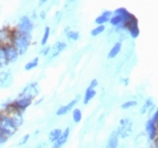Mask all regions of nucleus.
I'll return each instance as SVG.
<instances>
[{
    "label": "nucleus",
    "instance_id": "5701e85b",
    "mask_svg": "<svg viewBox=\"0 0 158 148\" xmlns=\"http://www.w3.org/2000/svg\"><path fill=\"white\" fill-rule=\"evenodd\" d=\"M37 65H39V58H34L33 60H31L30 62L26 63L25 69H26V70H32V69H34V68H36Z\"/></svg>",
    "mask_w": 158,
    "mask_h": 148
},
{
    "label": "nucleus",
    "instance_id": "4468645a",
    "mask_svg": "<svg viewBox=\"0 0 158 148\" xmlns=\"http://www.w3.org/2000/svg\"><path fill=\"white\" fill-rule=\"evenodd\" d=\"M118 130H113L111 132V135L109 137V140H107V144H106L105 148H118Z\"/></svg>",
    "mask_w": 158,
    "mask_h": 148
},
{
    "label": "nucleus",
    "instance_id": "0eeeda50",
    "mask_svg": "<svg viewBox=\"0 0 158 148\" xmlns=\"http://www.w3.org/2000/svg\"><path fill=\"white\" fill-rule=\"evenodd\" d=\"M13 75L10 71H1L0 73V87L7 88L13 84Z\"/></svg>",
    "mask_w": 158,
    "mask_h": 148
},
{
    "label": "nucleus",
    "instance_id": "f704fd0d",
    "mask_svg": "<svg viewBox=\"0 0 158 148\" xmlns=\"http://www.w3.org/2000/svg\"><path fill=\"white\" fill-rule=\"evenodd\" d=\"M97 85H98V82H97L96 79H93L92 82H90V85H89V88L94 89L95 87H97Z\"/></svg>",
    "mask_w": 158,
    "mask_h": 148
},
{
    "label": "nucleus",
    "instance_id": "9d476101",
    "mask_svg": "<svg viewBox=\"0 0 158 148\" xmlns=\"http://www.w3.org/2000/svg\"><path fill=\"white\" fill-rule=\"evenodd\" d=\"M146 132L148 135V138L150 140H155L157 138V125L149 119L148 121L146 122Z\"/></svg>",
    "mask_w": 158,
    "mask_h": 148
},
{
    "label": "nucleus",
    "instance_id": "c85d7f7f",
    "mask_svg": "<svg viewBox=\"0 0 158 148\" xmlns=\"http://www.w3.org/2000/svg\"><path fill=\"white\" fill-rule=\"evenodd\" d=\"M135 105H137V101H128V102L123 103L121 108L122 109H130V108H133Z\"/></svg>",
    "mask_w": 158,
    "mask_h": 148
},
{
    "label": "nucleus",
    "instance_id": "473e14b6",
    "mask_svg": "<svg viewBox=\"0 0 158 148\" xmlns=\"http://www.w3.org/2000/svg\"><path fill=\"white\" fill-rule=\"evenodd\" d=\"M150 120H152V121L154 122V123H155L156 125H158V112L157 111H155V113L152 114V116L150 118Z\"/></svg>",
    "mask_w": 158,
    "mask_h": 148
},
{
    "label": "nucleus",
    "instance_id": "2f4dec72",
    "mask_svg": "<svg viewBox=\"0 0 158 148\" xmlns=\"http://www.w3.org/2000/svg\"><path fill=\"white\" fill-rule=\"evenodd\" d=\"M28 139H30V135H25L23 137V138L20 139L19 140V142H18V145L19 146H23V145H25L27 142H28Z\"/></svg>",
    "mask_w": 158,
    "mask_h": 148
},
{
    "label": "nucleus",
    "instance_id": "4be33fe9",
    "mask_svg": "<svg viewBox=\"0 0 158 148\" xmlns=\"http://www.w3.org/2000/svg\"><path fill=\"white\" fill-rule=\"evenodd\" d=\"M50 33H51V28L49 26H45L44 28V34H43V37H42V46H45L46 43H48V40H49V36H50Z\"/></svg>",
    "mask_w": 158,
    "mask_h": 148
},
{
    "label": "nucleus",
    "instance_id": "c756f323",
    "mask_svg": "<svg viewBox=\"0 0 158 148\" xmlns=\"http://www.w3.org/2000/svg\"><path fill=\"white\" fill-rule=\"evenodd\" d=\"M128 13V10L125 9V8H118V9L114 10V15H118V16H124L125 14Z\"/></svg>",
    "mask_w": 158,
    "mask_h": 148
},
{
    "label": "nucleus",
    "instance_id": "ddd939ff",
    "mask_svg": "<svg viewBox=\"0 0 158 148\" xmlns=\"http://www.w3.org/2000/svg\"><path fill=\"white\" fill-rule=\"evenodd\" d=\"M80 99L79 96H77L76 99H73L70 103H68L67 105H64V106H61V108H59L58 109V111H56V115H64V114H67L68 112L70 111V110H73V108H75V105L77 104V102H78V99Z\"/></svg>",
    "mask_w": 158,
    "mask_h": 148
},
{
    "label": "nucleus",
    "instance_id": "4c0bfd02",
    "mask_svg": "<svg viewBox=\"0 0 158 148\" xmlns=\"http://www.w3.org/2000/svg\"><path fill=\"white\" fill-rule=\"evenodd\" d=\"M46 2V1H45V0H43V1H40V5H44V3H45Z\"/></svg>",
    "mask_w": 158,
    "mask_h": 148
},
{
    "label": "nucleus",
    "instance_id": "1a4fd4ad",
    "mask_svg": "<svg viewBox=\"0 0 158 148\" xmlns=\"http://www.w3.org/2000/svg\"><path fill=\"white\" fill-rule=\"evenodd\" d=\"M13 104H14V106L18 110V111L23 112V111H25V110H26L31 104H32V99H28V97H19V99H16Z\"/></svg>",
    "mask_w": 158,
    "mask_h": 148
},
{
    "label": "nucleus",
    "instance_id": "e433bc0d",
    "mask_svg": "<svg viewBox=\"0 0 158 148\" xmlns=\"http://www.w3.org/2000/svg\"><path fill=\"white\" fill-rule=\"evenodd\" d=\"M45 147H46V145L44 144V142H42V144H40V145L37 146L36 148H45Z\"/></svg>",
    "mask_w": 158,
    "mask_h": 148
},
{
    "label": "nucleus",
    "instance_id": "aec40b11",
    "mask_svg": "<svg viewBox=\"0 0 158 148\" xmlns=\"http://www.w3.org/2000/svg\"><path fill=\"white\" fill-rule=\"evenodd\" d=\"M7 65H8V61H7L6 53H5V46L0 45V68L6 67Z\"/></svg>",
    "mask_w": 158,
    "mask_h": 148
},
{
    "label": "nucleus",
    "instance_id": "a878e982",
    "mask_svg": "<svg viewBox=\"0 0 158 148\" xmlns=\"http://www.w3.org/2000/svg\"><path fill=\"white\" fill-rule=\"evenodd\" d=\"M67 37L73 41H77L79 39V33L77 31H68L67 30Z\"/></svg>",
    "mask_w": 158,
    "mask_h": 148
},
{
    "label": "nucleus",
    "instance_id": "cd10ccee",
    "mask_svg": "<svg viewBox=\"0 0 158 148\" xmlns=\"http://www.w3.org/2000/svg\"><path fill=\"white\" fill-rule=\"evenodd\" d=\"M110 20V18H107V17L103 16V15H101V16H98L97 18L95 19V23L97 24V25H104V24H106L107 22Z\"/></svg>",
    "mask_w": 158,
    "mask_h": 148
},
{
    "label": "nucleus",
    "instance_id": "72a5a7b5",
    "mask_svg": "<svg viewBox=\"0 0 158 148\" xmlns=\"http://www.w3.org/2000/svg\"><path fill=\"white\" fill-rule=\"evenodd\" d=\"M8 140V137L7 136H5L2 133V132L0 131V145H2V144H5V142Z\"/></svg>",
    "mask_w": 158,
    "mask_h": 148
},
{
    "label": "nucleus",
    "instance_id": "7ed1b4c3",
    "mask_svg": "<svg viewBox=\"0 0 158 148\" xmlns=\"http://www.w3.org/2000/svg\"><path fill=\"white\" fill-rule=\"evenodd\" d=\"M6 113H3V114H6L8 118L11 120L14 125H16V127H19V125H23L24 122V119H23V114H22V112L18 111V110L14 106V104H9V105H7V108L5 109Z\"/></svg>",
    "mask_w": 158,
    "mask_h": 148
},
{
    "label": "nucleus",
    "instance_id": "a211bd4d",
    "mask_svg": "<svg viewBox=\"0 0 158 148\" xmlns=\"http://www.w3.org/2000/svg\"><path fill=\"white\" fill-rule=\"evenodd\" d=\"M96 95V91L95 89H92V88H87L86 89V93H85V96H84V104H88V102L92 101V99H94Z\"/></svg>",
    "mask_w": 158,
    "mask_h": 148
},
{
    "label": "nucleus",
    "instance_id": "b1692460",
    "mask_svg": "<svg viewBox=\"0 0 158 148\" xmlns=\"http://www.w3.org/2000/svg\"><path fill=\"white\" fill-rule=\"evenodd\" d=\"M81 111L79 109H75L73 111V121L76 122V123H79V122L81 121Z\"/></svg>",
    "mask_w": 158,
    "mask_h": 148
},
{
    "label": "nucleus",
    "instance_id": "39448f33",
    "mask_svg": "<svg viewBox=\"0 0 158 148\" xmlns=\"http://www.w3.org/2000/svg\"><path fill=\"white\" fill-rule=\"evenodd\" d=\"M118 132V137H122V138H127L131 135L132 132V122L129 118L122 119L120 121V127L118 129H116Z\"/></svg>",
    "mask_w": 158,
    "mask_h": 148
},
{
    "label": "nucleus",
    "instance_id": "dca6fc26",
    "mask_svg": "<svg viewBox=\"0 0 158 148\" xmlns=\"http://www.w3.org/2000/svg\"><path fill=\"white\" fill-rule=\"evenodd\" d=\"M2 44H5V46L11 44V35L6 30H0V45Z\"/></svg>",
    "mask_w": 158,
    "mask_h": 148
},
{
    "label": "nucleus",
    "instance_id": "6ab92c4d",
    "mask_svg": "<svg viewBox=\"0 0 158 148\" xmlns=\"http://www.w3.org/2000/svg\"><path fill=\"white\" fill-rule=\"evenodd\" d=\"M61 135H62V130L61 129H53L52 131H50L49 133V140L53 144V142L59 139V137Z\"/></svg>",
    "mask_w": 158,
    "mask_h": 148
},
{
    "label": "nucleus",
    "instance_id": "bb28decb",
    "mask_svg": "<svg viewBox=\"0 0 158 148\" xmlns=\"http://www.w3.org/2000/svg\"><path fill=\"white\" fill-rule=\"evenodd\" d=\"M150 109H152V99H148L147 101H146L143 108L141 109V113L143 114V113H146V112L148 111V110H150Z\"/></svg>",
    "mask_w": 158,
    "mask_h": 148
},
{
    "label": "nucleus",
    "instance_id": "f3484780",
    "mask_svg": "<svg viewBox=\"0 0 158 148\" xmlns=\"http://www.w3.org/2000/svg\"><path fill=\"white\" fill-rule=\"evenodd\" d=\"M121 48H122V43L121 42H116L115 44L112 46V49L110 50L109 59H113V58H115L118 53H120V51H121Z\"/></svg>",
    "mask_w": 158,
    "mask_h": 148
},
{
    "label": "nucleus",
    "instance_id": "f03ea898",
    "mask_svg": "<svg viewBox=\"0 0 158 148\" xmlns=\"http://www.w3.org/2000/svg\"><path fill=\"white\" fill-rule=\"evenodd\" d=\"M0 131L7 137L15 135L17 131V127L14 125L11 120L6 114L0 115Z\"/></svg>",
    "mask_w": 158,
    "mask_h": 148
},
{
    "label": "nucleus",
    "instance_id": "2eb2a0df",
    "mask_svg": "<svg viewBox=\"0 0 158 148\" xmlns=\"http://www.w3.org/2000/svg\"><path fill=\"white\" fill-rule=\"evenodd\" d=\"M125 30L130 33L132 39H137V37L139 36V34H140V31H139V27H138V20L135 19L133 22H131Z\"/></svg>",
    "mask_w": 158,
    "mask_h": 148
},
{
    "label": "nucleus",
    "instance_id": "c9c22d12",
    "mask_svg": "<svg viewBox=\"0 0 158 148\" xmlns=\"http://www.w3.org/2000/svg\"><path fill=\"white\" fill-rule=\"evenodd\" d=\"M112 11H110V10H106V11H104V13L102 14L103 16H105V17H107V18H111L112 17Z\"/></svg>",
    "mask_w": 158,
    "mask_h": 148
},
{
    "label": "nucleus",
    "instance_id": "423d86ee",
    "mask_svg": "<svg viewBox=\"0 0 158 148\" xmlns=\"http://www.w3.org/2000/svg\"><path fill=\"white\" fill-rule=\"evenodd\" d=\"M40 89L37 82H31L23 89V92L20 93L19 97H28V99H33L34 97H36L39 94Z\"/></svg>",
    "mask_w": 158,
    "mask_h": 148
},
{
    "label": "nucleus",
    "instance_id": "f8f14e48",
    "mask_svg": "<svg viewBox=\"0 0 158 148\" xmlns=\"http://www.w3.org/2000/svg\"><path fill=\"white\" fill-rule=\"evenodd\" d=\"M69 133H70V129L69 128L64 129V130L62 131V135L59 137V139L52 144V148H61V147H63V146H64V144L67 142V140H68Z\"/></svg>",
    "mask_w": 158,
    "mask_h": 148
},
{
    "label": "nucleus",
    "instance_id": "9b49d317",
    "mask_svg": "<svg viewBox=\"0 0 158 148\" xmlns=\"http://www.w3.org/2000/svg\"><path fill=\"white\" fill-rule=\"evenodd\" d=\"M67 48V44L64 42H56L54 45L50 49V59H53V58H56L60 54V53L64 51Z\"/></svg>",
    "mask_w": 158,
    "mask_h": 148
},
{
    "label": "nucleus",
    "instance_id": "7c9ffc66",
    "mask_svg": "<svg viewBox=\"0 0 158 148\" xmlns=\"http://www.w3.org/2000/svg\"><path fill=\"white\" fill-rule=\"evenodd\" d=\"M50 49H51V48H50V46H43V49L41 50V52H40V54H41V56H49V53H50Z\"/></svg>",
    "mask_w": 158,
    "mask_h": 148
},
{
    "label": "nucleus",
    "instance_id": "20e7f679",
    "mask_svg": "<svg viewBox=\"0 0 158 148\" xmlns=\"http://www.w3.org/2000/svg\"><path fill=\"white\" fill-rule=\"evenodd\" d=\"M34 30L33 22L31 20L28 16H22L18 22V27H17V32L23 34H27V35H32V32Z\"/></svg>",
    "mask_w": 158,
    "mask_h": 148
},
{
    "label": "nucleus",
    "instance_id": "6e6552de",
    "mask_svg": "<svg viewBox=\"0 0 158 148\" xmlns=\"http://www.w3.org/2000/svg\"><path fill=\"white\" fill-rule=\"evenodd\" d=\"M5 53H6V58H7V61L8 63L9 62H15L17 59H18V52H17V50L15 49V46L14 45H6L5 46Z\"/></svg>",
    "mask_w": 158,
    "mask_h": 148
},
{
    "label": "nucleus",
    "instance_id": "412c9836",
    "mask_svg": "<svg viewBox=\"0 0 158 148\" xmlns=\"http://www.w3.org/2000/svg\"><path fill=\"white\" fill-rule=\"evenodd\" d=\"M122 20H123V16H118V15H114V16H112L111 18H110V23H111V25L112 26H116L118 27L120 25L122 24Z\"/></svg>",
    "mask_w": 158,
    "mask_h": 148
},
{
    "label": "nucleus",
    "instance_id": "393cba45",
    "mask_svg": "<svg viewBox=\"0 0 158 148\" xmlns=\"http://www.w3.org/2000/svg\"><path fill=\"white\" fill-rule=\"evenodd\" d=\"M104 31H105V26L104 25H99V26H96L94 30H92L90 34H92V36H97L99 34H102Z\"/></svg>",
    "mask_w": 158,
    "mask_h": 148
},
{
    "label": "nucleus",
    "instance_id": "f257e3e1",
    "mask_svg": "<svg viewBox=\"0 0 158 148\" xmlns=\"http://www.w3.org/2000/svg\"><path fill=\"white\" fill-rule=\"evenodd\" d=\"M31 39H32V35L19 33L16 31L14 35H11V45L15 46V49L17 50L19 56H23L30 48Z\"/></svg>",
    "mask_w": 158,
    "mask_h": 148
}]
</instances>
